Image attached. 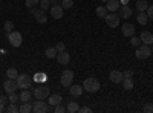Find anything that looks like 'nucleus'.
Listing matches in <instances>:
<instances>
[{
    "mask_svg": "<svg viewBox=\"0 0 153 113\" xmlns=\"http://www.w3.org/2000/svg\"><path fill=\"white\" fill-rule=\"evenodd\" d=\"M100 87H101L100 81H98L97 78H94V77H89V78H86V80L83 81V89H84L86 92H89V93L98 92Z\"/></svg>",
    "mask_w": 153,
    "mask_h": 113,
    "instance_id": "f257e3e1",
    "label": "nucleus"
},
{
    "mask_svg": "<svg viewBox=\"0 0 153 113\" xmlns=\"http://www.w3.org/2000/svg\"><path fill=\"white\" fill-rule=\"evenodd\" d=\"M8 40H9V43H11V46H12V47H20V46H22V43H23V37H22V34H20V32L12 31V32H9V34H8Z\"/></svg>",
    "mask_w": 153,
    "mask_h": 113,
    "instance_id": "f03ea898",
    "label": "nucleus"
},
{
    "mask_svg": "<svg viewBox=\"0 0 153 113\" xmlns=\"http://www.w3.org/2000/svg\"><path fill=\"white\" fill-rule=\"evenodd\" d=\"M135 55H136V58H138V60H147V58L152 55V49H150L147 44L138 46V47H136Z\"/></svg>",
    "mask_w": 153,
    "mask_h": 113,
    "instance_id": "7ed1b4c3",
    "label": "nucleus"
},
{
    "mask_svg": "<svg viewBox=\"0 0 153 113\" xmlns=\"http://www.w3.org/2000/svg\"><path fill=\"white\" fill-rule=\"evenodd\" d=\"M120 18L121 17L118 16V12H107V16L104 17V20H106L109 28H117L120 24Z\"/></svg>",
    "mask_w": 153,
    "mask_h": 113,
    "instance_id": "20e7f679",
    "label": "nucleus"
},
{
    "mask_svg": "<svg viewBox=\"0 0 153 113\" xmlns=\"http://www.w3.org/2000/svg\"><path fill=\"white\" fill-rule=\"evenodd\" d=\"M60 83H61L63 87H71L72 83H74V72L72 70H65V72L61 73Z\"/></svg>",
    "mask_w": 153,
    "mask_h": 113,
    "instance_id": "39448f33",
    "label": "nucleus"
},
{
    "mask_svg": "<svg viewBox=\"0 0 153 113\" xmlns=\"http://www.w3.org/2000/svg\"><path fill=\"white\" fill-rule=\"evenodd\" d=\"M17 86H19V89H28V87L31 86V83H32V78L31 77H28L26 73H22V75H19L17 77Z\"/></svg>",
    "mask_w": 153,
    "mask_h": 113,
    "instance_id": "423d86ee",
    "label": "nucleus"
},
{
    "mask_svg": "<svg viewBox=\"0 0 153 113\" xmlns=\"http://www.w3.org/2000/svg\"><path fill=\"white\" fill-rule=\"evenodd\" d=\"M32 95H34L37 99H46V98L51 95V92H49V87H46V86H38L37 89H34Z\"/></svg>",
    "mask_w": 153,
    "mask_h": 113,
    "instance_id": "0eeeda50",
    "label": "nucleus"
},
{
    "mask_svg": "<svg viewBox=\"0 0 153 113\" xmlns=\"http://www.w3.org/2000/svg\"><path fill=\"white\" fill-rule=\"evenodd\" d=\"M49 110H52V107L49 109L43 99H37V101H34V106H32V112L34 113H46Z\"/></svg>",
    "mask_w": 153,
    "mask_h": 113,
    "instance_id": "6e6552de",
    "label": "nucleus"
},
{
    "mask_svg": "<svg viewBox=\"0 0 153 113\" xmlns=\"http://www.w3.org/2000/svg\"><path fill=\"white\" fill-rule=\"evenodd\" d=\"M49 11H51V17L55 18V20H60L63 17V12H65V9H63L61 5H52Z\"/></svg>",
    "mask_w": 153,
    "mask_h": 113,
    "instance_id": "1a4fd4ad",
    "label": "nucleus"
},
{
    "mask_svg": "<svg viewBox=\"0 0 153 113\" xmlns=\"http://www.w3.org/2000/svg\"><path fill=\"white\" fill-rule=\"evenodd\" d=\"M31 12L34 14V17H35V20L38 21V23H46L48 21V16H46V11H43V9H31Z\"/></svg>",
    "mask_w": 153,
    "mask_h": 113,
    "instance_id": "9d476101",
    "label": "nucleus"
},
{
    "mask_svg": "<svg viewBox=\"0 0 153 113\" xmlns=\"http://www.w3.org/2000/svg\"><path fill=\"white\" fill-rule=\"evenodd\" d=\"M3 89L6 90V93H8V95H9V93H12V92H16V90L19 89L17 81H16V80H11V78H8V80L3 83Z\"/></svg>",
    "mask_w": 153,
    "mask_h": 113,
    "instance_id": "9b49d317",
    "label": "nucleus"
},
{
    "mask_svg": "<svg viewBox=\"0 0 153 113\" xmlns=\"http://www.w3.org/2000/svg\"><path fill=\"white\" fill-rule=\"evenodd\" d=\"M139 40H141L143 44H153V34L149 32V31H143L141 35H139Z\"/></svg>",
    "mask_w": 153,
    "mask_h": 113,
    "instance_id": "f8f14e48",
    "label": "nucleus"
},
{
    "mask_svg": "<svg viewBox=\"0 0 153 113\" xmlns=\"http://www.w3.org/2000/svg\"><path fill=\"white\" fill-rule=\"evenodd\" d=\"M121 32L124 37H132V35H135V26L132 23H124L121 26Z\"/></svg>",
    "mask_w": 153,
    "mask_h": 113,
    "instance_id": "ddd939ff",
    "label": "nucleus"
},
{
    "mask_svg": "<svg viewBox=\"0 0 153 113\" xmlns=\"http://www.w3.org/2000/svg\"><path fill=\"white\" fill-rule=\"evenodd\" d=\"M109 78H110L112 83L120 84V83H123V80H124V75H123V72H120V70H112L110 75H109Z\"/></svg>",
    "mask_w": 153,
    "mask_h": 113,
    "instance_id": "4468645a",
    "label": "nucleus"
},
{
    "mask_svg": "<svg viewBox=\"0 0 153 113\" xmlns=\"http://www.w3.org/2000/svg\"><path fill=\"white\" fill-rule=\"evenodd\" d=\"M117 12H118V16H120L121 18H129V17H132V8H129L127 5H121Z\"/></svg>",
    "mask_w": 153,
    "mask_h": 113,
    "instance_id": "2eb2a0df",
    "label": "nucleus"
},
{
    "mask_svg": "<svg viewBox=\"0 0 153 113\" xmlns=\"http://www.w3.org/2000/svg\"><path fill=\"white\" fill-rule=\"evenodd\" d=\"M55 58H57V61L60 63L61 66H66L68 63L71 61V55H69V54H68L66 51H63V52H58Z\"/></svg>",
    "mask_w": 153,
    "mask_h": 113,
    "instance_id": "dca6fc26",
    "label": "nucleus"
},
{
    "mask_svg": "<svg viewBox=\"0 0 153 113\" xmlns=\"http://www.w3.org/2000/svg\"><path fill=\"white\" fill-rule=\"evenodd\" d=\"M61 101H63V98H61V95H58V93H52V95L48 96V104H49L51 107L58 106Z\"/></svg>",
    "mask_w": 153,
    "mask_h": 113,
    "instance_id": "f3484780",
    "label": "nucleus"
},
{
    "mask_svg": "<svg viewBox=\"0 0 153 113\" xmlns=\"http://www.w3.org/2000/svg\"><path fill=\"white\" fill-rule=\"evenodd\" d=\"M120 6H121L120 0H107L106 2V8H107L109 12H117L120 9Z\"/></svg>",
    "mask_w": 153,
    "mask_h": 113,
    "instance_id": "a211bd4d",
    "label": "nucleus"
},
{
    "mask_svg": "<svg viewBox=\"0 0 153 113\" xmlns=\"http://www.w3.org/2000/svg\"><path fill=\"white\" fill-rule=\"evenodd\" d=\"M83 86H80V84H72L71 87H69V93L72 95V96H81V93H83Z\"/></svg>",
    "mask_w": 153,
    "mask_h": 113,
    "instance_id": "6ab92c4d",
    "label": "nucleus"
},
{
    "mask_svg": "<svg viewBox=\"0 0 153 113\" xmlns=\"http://www.w3.org/2000/svg\"><path fill=\"white\" fill-rule=\"evenodd\" d=\"M78 110H80V106H78V103L76 101H71L68 103V107H66V112H69V113H78Z\"/></svg>",
    "mask_w": 153,
    "mask_h": 113,
    "instance_id": "aec40b11",
    "label": "nucleus"
},
{
    "mask_svg": "<svg viewBox=\"0 0 153 113\" xmlns=\"http://www.w3.org/2000/svg\"><path fill=\"white\" fill-rule=\"evenodd\" d=\"M19 96H20V101H22V103H28V101H31L32 93H31L28 89H23V90H22V93H20Z\"/></svg>",
    "mask_w": 153,
    "mask_h": 113,
    "instance_id": "412c9836",
    "label": "nucleus"
},
{
    "mask_svg": "<svg viewBox=\"0 0 153 113\" xmlns=\"http://www.w3.org/2000/svg\"><path fill=\"white\" fill-rule=\"evenodd\" d=\"M138 23L139 24H143V26H146L147 21H149V16H147V12H138V17H136Z\"/></svg>",
    "mask_w": 153,
    "mask_h": 113,
    "instance_id": "4be33fe9",
    "label": "nucleus"
},
{
    "mask_svg": "<svg viewBox=\"0 0 153 113\" xmlns=\"http://www.w3.org/2000/svg\"><path fill=\"white\" fill-rule=\"evenodd\" d=\"M147 8H149L147 0H138V2H136V9H138V12H146Z\"/></svg>",
    "mask_w": 153,
    "mask_h": 113,
    "instance_id": "5701e85b",
    "label": "nucleus"
},
{
    "mask_svg": "<svg viewBox=\"0 0 153 113\" xmlns=\"http://www.w3.org/2000/svg\"><path fill=\"white\" fill-rule=\"evenodd\" d=\"M123 87H124V90H132L133 87H135V83L132 78H124L123 80Z\"/></svg>",
    "mask_w": 153,
    "mask_h": 113,
    "instance_id": "b1692460",
    "label": "nucleus"
},
{
    "mask_svg": "<svg viewBox=\"0 0 153 113\" xmlns=\"http://www.w3.org/2000/svg\"><path fill=\"white\" fill-rule=\"evenodd\" d=\"M107 8L106 6H98L97 8V11H95V14H97V17H100V18H104L106 16H107Z\"/></svg>",
    "mask_w": 153,
    "mask_h": 113,
    "instance_id": "393cba45",
    "label": "nucleus"
},
{
    "mask_svg": "<svg viewBox=\"0 0 153 113\" xmlns=\"http://www.w3.org/2000/svg\"><path fill=\"white\" fill-rule=\"evenodd\" d=\"M29 112H32V104H31V101L22 103V106H20V113H29Z\"/></svg>",
    "mask_w": 153,
    "mask_h": 113,
    "instance_id": "a878e982",
    "label": "nucleus"
},
{
    "mask_svg": "<svg viewBox=\"0 0 153 113\" xmlns=\"http://www.w3.org/2000/svg\"><path fill=\"white\" fill-rule=\"evenodd\" d=\"M57 54H58V51H57L55 47H48L46 51H45L46 58H55V57H57Z\"/></svg>",
    "mask_w": 153,
    "mask_h": 113,
    "instance_id": "bb28decb",
    "label": "nucleus"
},
{
    "mask_svg": "<svg viewBox=\"0 0 153 113\" xmlns=\"http://www.w3.org/2000/svg\"><path fill=\"white\" fill-rule=\"evenodd\" d=\"M6 75H8V78H11V80H17L19 72H17L16 67H9V69L6 70Z\"/></svg>",
    "mask_w": 153,
    "mask_h": 113,
    "instance_id": "cd10ccee",
    "label": "nucleus"
},
{
    "mask_svg": "<svg viewBox=\"0 0 153 113\" xmlns=\"http://www.w3.org/2000/svg\"><path fill=\"white\" fill-rule=\"evenodd\" d=\"M25 5H26L28 9H35L37 5H40V0H26V2H25Z\"/></svg>",
    "mask_w": 153,
    "mask_h": 113,
    "instance_id": "c85d7f7f",
    "label": "nucleus"
},
{
    "mask_svg": "<svg viewBox=\"0 0 153 113\" xmlns=\"http://www.w3.org/2000/svg\"><path fill=\"white\" fill-rule=\"evenodd\" d=\"M5 110H6L8 113H17V112H20V107H17V104H16V103H11Z\"/></svg>",
    "mask_w": 153,
    "mask_h": 113,
    "instance_id": "c756f323",
    "label": "nucleus"
},
{
    "mask_svg": "<svg viewBox=\"0 0 153 113\" xmlns=\"http://www.w3.org/2000/svg\"><path fill=\"white\" fill-rule=\"evenodd\" d=\"M61 6H63V9H72L74 8V0H63Z\"/></svg>",
    "mask_w": 153,
    "mask_h": 113,
    "instance_id": "7c9ffc66",
    "label": "nucleus"
},
{
    "mask_svg": "<svg viewBox=\"0 0 153 113\" xmlns=\"http://www.w3.org/2000/svg\"><path fill=\"white\" fill-rule=\"evenodd\" d=\"M51 0H42L40 2V9H43V11H48V9H51Z\"/></svg>",
    "mask_w": 153,
    "mask_h": 113,
    "instance_id": "2f4dec72",
    "label": "nucleus"
},
{
    "mask_svg": "<svg viewBox=\"0 0 153 113\" xmlns=\"http://www.w3.org/2000/svg\"><path fill=\"white\" fill-rule=\"evenodd\" d=\"M3 29H5V32L6 34H9V32H12V31H14V23H12V21H6L5 23V26H3Z\"/></svg>",
    "mask_w": 153,
    "mask_h": 113,
    "instance_id": "473e14b6",
    "label": "nucleus"
},
{
    "mask_svg": "<svg viewBox=\"0 0 153 113\" xmlns=\"http://www.w3.org/2000/svg\"><path fill=\"white\" fill-rule=\"evenodd\" d=\"M46 80V75L45 73H35L34 75V81H37V83H43Z\"/></svg>",
    "mask_w": 153,
    "mask_h": 113,
    "instance_id": "72a5a7b5",
    "label": "nucleus"
},
{
    "mask_svg": "<svg viewBox=\"0 0 153 113\" xmlns=\"http://www.w3.org/2000/svg\"><path fill=\"white\" fill-rule=\"evenodd\" d=\"M8 98H9V103H17L19 99H20V96H19V95H17L16 92L9 93V96H8Z\"/></svg>",
    "mask_w": 153,
    "mask_h": 113,
    "instance_id": "f704fd0d",
    "label": "nucleus"
},
{
    "mask_svg": "<svg viewBox=\"0 0 153 113\" xmlns=\"http://www.w3.org/2000/svg\"><path fill=\"white\" fill-rule=\"evenodd\" d=\"M139 43H141V40H139L138 37H135V35H132V37H130V44H132V46L138 47V46H139Z\"/></svg>",
    "mask_w": 153,
    "mask_h": 113,
    "instance_id": "c9c22d12",
    "label": "nucleus"
},
{
    "mask_svg": "<svg viewBox=\"0 0 153 113\" xmlns=\"http://www.w3.org/2000/svg\"><path fill=\"white\" fill-rule=\"evenodd\" d=\"M54 112H55V113H65V112H66V107L60 103L58 106H55V107H54Z\"/></svg>",
    "mask_w": 153,
    "mask_h": 113,
    "instance_id": "e433bc0d",
    "label": "nucleus"
},
{
    "mask_svg": "<svg viewBox=\"0 0 153 113\" xmlns=\"http://www.w3.org/2000/svg\"><path fill=\"white\" fill-rule=\"evenodd\" d=\"M55 49H57L58 52H63V51H66V46H65V43H63V41H60V43H57Z\"/></svg>",
    "mask_w": 153,
    "mask_h": 113,
    "instance_id": "4c0bfd02",
    "label": "nucleus"
},
{
    "mask_svg": "<svg viewBox=\"0 0 153 113\" xmlns=\"http://www.w3.org/2000/svg\"><path fill=\"white\" fill-rule=\"evenodd\" d=\"M143 110H144L146 113H153V104H152V103H149V104H146Z\"/></svg>",
    "mask_w": 153,
    "mask_h": 113,
    "instance_id": "58836bf2",
    "label": "nucleus"
},
{
    "mask_svg": "<svg viewBox=\"0 0 153 113\" xmlns=\"http://www.w3.org/2000/svg\"><path fill=\"white\" fill-rule=\"evenodd\" d=\"M147 16H149V18H152L153 20V5H149V8H147Z\"/></svg>",
    "mask_w": 153,
    "mask_h": 113,
    "instance_id": "ea45409f",
    "label": "nucleus"
},
{
    "mask_svg": "<svg viewBox=\"0 0 153 113\" xmlns=\"http://www.w3.org/2000/svg\"><path fill=\"white\" fill-rule=\"evenodd\" d=\"M123 75H124V78H132V77H133V70L129 69V70H126Z\"/></svg>",
    "mask_w": 153,
    "mask_h": 113,
    "instance_id": "a19ab883",
    "label": "nucleus"
},
{
    "mask_svg": "<svg viewBox=\"0 0 153 113\" xmlns=\"http://www.w3.org/2000/svg\"><path fill=\"white\" fill-rule=\"evenodd\" d=\"M80 113H91L92 112V109L91 107H80V110H78Z\"/></svg>",
    "mask_w": 153,
    "mask_h": 113,
    "instance_id": "79ce46f5",
    "label": "nucleus"
},
{
    "mask_svg": "<svg viewBox=\"0 0 153 113\" xmlns=\"http://www.w3.org/2000/svg\"><path fill=\"white\" fill-rule=\"evenodd\" d=\"M6 103H9V98H8V96H3V95H2V96H0V104H3V106H5Z\"/></svg>",
    "mask_w": 153,
    "mask_h": 113,
    "instance_id": "37998d69",
    "label": "nucleus"
},
{
    "mask_svg": "<svg viewBox=\"0 0 153 113\" xmlns=\"http://www.w3.org/2000/svg\"><path fill=\"white\" fill-rule=\"evenodd\" d=\"M51 5H61L60 0H51Z\"/></svg>",
    "mask_w": 153,
    "mask_h": 113,
    "instance_id": "c03bdc74",
    "label": "nucleus"
},
{
    "mask_svg": "<svg viewBox=\"0 0 153 113\" xmlns=\"http://www.w3.org/2000/svg\"><path fill=\"white\" fill-rule=\"evenodd\" d=\"M120 2H121V5H127V3H129V0H120Z\"/></svg>",
    "mask_w": 153,
    "mask_h": 113,
    "instance_id": "a18cd8bd",
    "label": "nucleus"
},
{
    "mask_svg": "<svg viewBox=\"0 0 153 113\" xmlns=\"http://www.w3.org/2000/svg\"><path fill=\"white\" fill-rule=\"evenodd\" d=\"M3 110H5V106H3V104H0V113H2Z\"/></svg>",
    "mask_w": 153,
    "mask_h": 113,
    "instance_id": "49530a36",
    "label": "nucleus"
},
{
    "mask_svg": "<svg viewBox=\"0 0 153 113\" xmlns=\"http://www.w3.org/2000/svg\"><path fill=\"white\" fill-rule=\"evenodd\" d=\"M152 55H153V46H152Z\"/></svg>",
    "mask_w": 153,
    "mask_h": 113,
    "instance_id": "de8ad7c7",
    "label": "nucleus"
},
{
    "mask_svg": "<svg viewBox=\"0 0 153 113\" xmlns=\"http://www.w3.org/2000/svg\"><path fill=\"white\" fill-rule=\"evenodd\" d=\"M101 2H104V3H106V2H107V0H101Z\"/></svg>",
    "mask_w": 153,
    "mask_h": 113,
    "instance_id": "09e8293b",
    "label": "nucleus"
},
{
    "mask_svg": "<svg viewBox=\"0 0 153 113\" xmlns=\"http://www.w3.org/2000/svg\"><path fill=\"white\" fill-rule=\"evenodd\" d=\"M0 2H2V0H0Z\"/></svg>",
    "mask_w": 153,
    "mask_h": 113,
    "instance_id": "8fccbe9b",
    "label": "nucleus"
}]
</instances>
